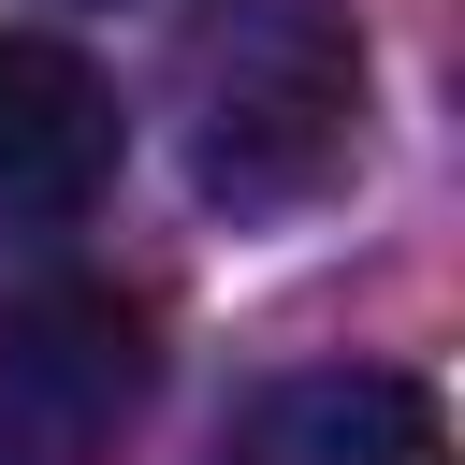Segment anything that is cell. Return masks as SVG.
<instances>
[{"label": "cell", "mask_w": 465, "mask_h": 465, "mask_svg": "<svg viewBox=\"0 0 465 465\" xmlns=\"http://www.w3.org/2000/svg\"><path fill=\"white\" fill-rule=\"evenodd\" d=\"M363 29L349 0H203L174 29V145L218 218H305L363 160Z\"/></svg>", "instance_id": "obj_1"}, {"label": "cell", "mask_w": 465, "mask_h": 465, "mask_svg": "<svg viewBox=\"0 0 465 465\" xmlns=\"http://www.w3.org/2000/svg\"><path fill=\"white\" fill-rule=\"evenodd\" d=\"M160 349L145 305L102 276H29L0 291V465H102L145 407Z\"/></svg>", "instance_id": "obj_2"}, {"label": "cell", "mask_w": 465, "mask_h": 465, "mask_svg": "<svg viewBox=\"0 0 465 465\" xmlns=\"http://www.w3.org/2000/svg\"><path fill=\"white\" fill-rule=\"evenodd\" d=\"M116 145H131L116 87H102L73 44H44V29H0V247H29V232H73V218L116 189Z\"/></svg>", "instance_id": "obj_3"}, {"label": "cell", "mask_w": 465, "mask_h": 465, "mask_svg": "<svg viewBox=\"0 0 465 465\" xmlns=\"http://www.w3.org/2000/svg\"><path fill=\"white\" fill-rule=\"evenodd\" d=\"M203 465H450V407L407 363H291L218 421Z\"/></svg>", "instance_id": "obj_4"}]
</instances>
